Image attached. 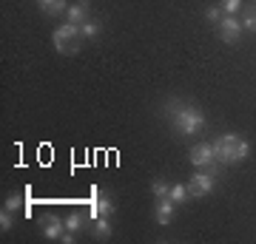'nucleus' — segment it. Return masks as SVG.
Returning <instances> with one entry per match:
<instances>
[{"label": "nucleus", "instance_id": "9", "mask_svg": "<svg viewBox=\"0 0 256 244\" xmlns=\"http://www.w3.org/2000/svg\"><path fill=\"white\" fill-rule=\"evenodd\" d=\"M88 9H92L88 0H77V3H72V6L66 9V17H68V23H77V26H80V23L88 20Z\"/></svg>", "mask_w": 256, "mask_h": 244}, {"label": "nucleus", "instance_id": "17", "mask_svg": "<svg viewBox=\"0 0 256 244\" xmlns=\"http://www.w3.org/2000/svg\"><path fill=\"white\" fill-rule=\"evenodd\" d=\"M205 17H208L210 23L216 26V23H220V20L225 17V11H222V6H208V9H205Z\"/></svg>", "mask_w": 256, "mask_h": 244}, {"label": "nucleus", "instance_id": "21", "mask_svg": "<svg viewBox=\"0 0 256 244\" xmlns=\"http://www.w3.org/2000/svg\"><path fill=\"white\" fill-rule=\"evenodd\" d=\"M12 225H14V222H12V210L3 208V213H0V230L6 233V230H12Z\"/></svg>", "mask_w": 256, "mask_h": 244}, {"label": "nucleus", "instance_id": "15", "mask_svg": "<svg viewBox=\"0 0 256 244\" xmlns=\"http://www.w3.org/2000/svg\"><path fill=\"white\" fill-rule=\"evenodd\" d=\"M168 190H171V185L165 179H154L151 182V193H154L156 199H168Z\"/></svg>", "mask_w": 256, "mask_h": 244}, {"label": "nucleus", "instance_id": "3", "mask_svg": "<svg viewBox=\"0 0 256 244\" xmlns=\"http://www.w3.org/2000/svg\"><path fill=\"white\" fill-rule=\"evenodd\" d=\"M236 142H239V136L236 134H222L214 139V156H216V162L222 165H230V162H236Z\"/></svg>", "mask_w": 256, "mask_h": 244}, {"label": "nucleus", "instance_id": "11", "mask_svg": "<svg viewBox=\"0 0 256 244\" xmlns=\"http://www.w3.org/2000/svg\"><path fill=\"white\" fill-rule=\"evenodd\" d=\"M37 6H40L43 14H52V17L68 9V3H66V0H37Z\"/></svg>", "mask_w": 256, "mask_h": 244}, {"label": "nucleus", "instance_id": "12", "mask_svg": "<svg viewBox=\"0 0 256 244\" xmlns=\"http://www.w3.org/2000/svg\"><path fill=\"white\" fill-rule=\"evenodd\" d=\"M168 199L174 202V205H185V202H188V185H171Z\"/></svg>", "mask_w": 256, "mask_h": 244}, {"label": "nucleus", "instance_id": "4", "mask_svg": "<svg viewBox=\"0 0 256 244\" xmlns=\"http://www.w3.org/2000/svg\"><path fill=\"white\" fill-rule=\"evenodd\" d=\"M214 188H216V179H214V173L205 171V168H200V171H196L191 179H188V196H194V199L208 196Z\"/></svg>", "mask_w": 256, "mask_h": 244}, {"label": "nucleus", "instance_id": "19", "mask_svg": "<svg viewBox=\"0 0 256 244\" xmlns=\"http://www.w3.org/2000/svg\"><path fill=\"white\" fill-rule=\"evenodd\" d=\"M242 9V0H222V11L225 14H236Z\"/></svg>", "mask_w": 256, "mask_h": 244}, {"label": "nucleus", "instance_id": "22", "mask_svg": "<svg viewBox=\"0 0 256 244\" xmlns=\"http://www.w3.org/2000/svg\"><path fill=\"white\" fill-rule=\"evenodd\" d=\"M254 23H256V14H254Z\"/></svg>", "mask_w": 256, "mask_h": 244}, {"label": "nucleus", "instance_id": "13", "mask_svg": "<svg viewBox=\"0 0 256 244\" xmlns=\"http://www.w3.org/2000/svg\"><path fill=\"white\" fill-rule=\"evenodd\" d=\"M94 236H100V239H108V236H111L108 216H97V219H94Z\"/></svg>", "mask_w": 256, "mask_h": 244}, {"label": "nucleus", "instance_id": "5", "mask_svg": "<svg viewBox=\"0 0 256 244\" xmlns=\"http://www.w3.org/2000/svg\"><path fill=\"white\" fill-rule=\"evenodd\" d=\"M216 28H220V37L225 40V43H239V37H242V20H236L234 14H225V17L216 23Z\"/></svg>", "mask_w": 256, "mask_h": 244}, {"label": "nucleus", "instance_id": "18", "mask_svg": "<svg viewBox=\"0 0 256 244\" xmlns=\"http://www.w3.org/2000/svg\"><path fill=\"white\" fill-rule=\"evenodd\" d=\"M250 156V142H245L242 136H239V142H236V162H242V159H248Z\"/></svg>", "mask_w": 256, "mask_h": 244}, {"label": "nucleus", "instance_id": "6", "mask_svg": "<svg viewBox=\"0 0 256 244\" xmlns=\"http://www.w3.org/2000/svg\"><path fill=\"white\" fill-rule=\"evenodd\" d=\"M111 213H114V202H111L100 188H92V219L111 216Z\"/></svg>", "mask_w": 256, "mask_h": 244}, {"label": "nucleus", "instance_id": "2", "mask_svg": "<svg viewBox=\"0 0 256 244\" xmlns=\"http://www.w3.org/2000/svg\"><path fill=\"white\" fill-rule=\"evenodd\" d=\"M77 37H80V26L77 23H63V26L54 28L52 40H54V48L60 54H72V51H77V45L68 43V40H77Z\"/></svg>", "mask_w": 256, "mask_h": 244}, {"label": "nucleus", "instance_id": "8", "mask_svg": "<svg viewBox=\"0 0 256 244\" xmlns=\"http://www.w3.org/2000/svg\"><path fill=\"white\" fill-rule=\"evenodd\" d=\"M40 225H43V236H46V239H60V236L66 233V222H60L54 213L43 216L40 219Z\"/></svg>", "mask_w": 256, "mask_h": 244}, {"label": "nucleus", "instance_id": "7", "mask_svg": "<svg viewBox=\"0 0 256 244\" xmlns=\"http://www.w3.org/2000/svg\"><path fill=\"white\" fill-rule=\"evenodd\" d=\"M191 162L196 168H210V165L216 162V156H214V145L210 142H200L191 148Z\"/></svg>", "mask_w": 256, "mask_h": 244}, {"label": "nucleus", "instance_id": "1", "mask_svg": "<svg viewBox=\"0 0 256 244\" xmlns=\"http://www.w3.org/2000/svg\"><path fill=\"white\" fill-rule=\"evenodd\" d=\"M174 128L182 136H194L205 128V114L194 105H176L174 111Z\"/></svg>", "mask_w": 256, "mask_h": 244}, {"label": "nucleus", "instance_id": "10", "mask_svg": "<svg viewBox=\"0 0 256 244\" xmlns=\"http://www.w3.org/2000/svg\"><path fill=\"white\" fill-rule=\"evenodd\" d=\"M156 225L160 227H168L171 219H174V202L171 199H156Z\"/></svg>", "mask_w": 256, "mask_h": 244}, {"label": "nucleus", "instance_id": "14", "mask_svg": "<svg viewBox=\"0 0 256 244\" xmlns=\"http://www.w3.org/2000/svg\"><path fill=\"white\" fill-rule=\"evenodd\" d=\"M100 31H102V26L97 23V20H86V23H80V34L88 37V40H92V37H97Z\"/></svg>", "mask_w": 256, "mask_h": 244}, {"label": "nucleus", "instance_id": "16", "mask_svg": "<svg viewBox=\"0 0 256 244\" xmlns=\"http://www.w3.org/2000/svg\"><path fill=\"white\" fill-rule=\"evenodd\" d=\"M80 227H82V216H80V213H68V216H66V230L77 233Z\"/></svg>", "mask_w": 256, "mask_h": 244}, {"label": "nucleus", "instance_id": "20", "mask_svg": "<svg viewBox=\"0 0 256 244\" xmlns=\"http://www.w3.org/2000/svg\"><path fill=\"white\" fill-rule=\"evenodd\" d=\"M3 208H6V210H12V213H14V210H20V208H23V196H18V193H14V196H9Z\"/></svg>", "mask_w": 256, "mask_h": 244}]
</instances>
